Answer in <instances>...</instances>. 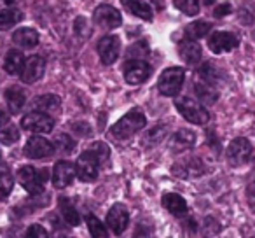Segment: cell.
<instances>
[{
    "label": "cell",
    "instance_id": "39",
    "mask_svg": "<svg viewBox=\"0 0 255 238\" xmlns=\"http://www.w3.org/2000/svg\"><path fill=\"white\" fill-rule=\"evenodd\" d=\"M4 4H7V5H11V4H14V0H2Z\"/></svg>",
    "mask_w": 255,
    "mask_h": 238
},
{
    "label": "cell",
    "instance_id": "23",
    "mask_svg": "<svg viewBox=\"0 0 255 238\" xmlns=\"http://www.w3.org/2000/svg\"><path fill=\"white\" fill-rule=\"evenodd\" d=\"M58 209H60L61 216H63V219L67 221L70 226H77L79 223H81V217H79V212L75 210V207L72 205V202L68 198H60L58 200Z\"/></svg>",
    "mask_w": 255,
    "mask_h": 238
},
{
    "label": "cell",
    "instance_id": "26",
    "mask_svg": "<svg viewBox=\"0 0 255 238\" xmlns=\"http://www.w3.org/2000/svg\"><path fill=\"white\" fill-rule=\"evenodd\" d=\"M212 30V25L206 21H194L191 25L185 26V37L187 39H192V40H198L201 37H205L206 33Z\"/></svg>",
    "mask_w": 255,
    "mask_h": 238
},
{
    "label": "cell",
    "instance_id": "20",
    "mask_svg": "<svg viewBox=\"0 0 255 238\" xmlns=\"http://www.w3.org/2000/svg\"><path fill=\"white\" fill-rule=\"evenodd\" d=\"M25 67V56H23L21 51H16L11 49L7 54H5V60H4V68L7 74L11 75H21V70Z\"/></svg>",
    "mask_w": 255,
    "mask_h": 238
},
{
    "label": "cell",
    "instance_id": "37",
    "mask_svg": "<svg viewBox=\"0 0 255 238\" xmlns=\"http://www.w3.org/2000/svg\"><path fill=\"white\" fill-rule=\"evenodd\" d=\"M9 121V114L5 112L4 109H2V107H0V126L2 125H5V123Z\"/></svg>",
    "mask_w": 255,
    "mask_h": 238
},
{
    "label": "cell",
    "instance_id": "10",
    "mask_svg": "<svg viewBox=\"0 0 255 238\" xmlns=\"http://www.w3.org/2000/svg\"><path fill=\"white\" fill-rule=\"evenodd\" d=\"M93 19H95L96 25L103 26V28H117V26L123 23L121 12L117 11V9H114L112 5H107V4H103L95 9Z\"/></svg>",
    "mask_w": 255,
    "mask_h": 238
},
{
    "label": "cell",
    "instance_id": "24",
    "mask_svg": "<svg viewBox=\"0 0 255 238\" xmlns=\"http://www.w3.org/2000/svg\"><path fill=\"white\" fill-rule=\"evenodd\" d=\"M5 100H7L9 110H11L12 114H16L23 109V105H25V102H26V96H25V93H23V89L9 88L7 91H5Z\"/></svg>",
    "mask_w": 255,
    "mask_h": 238
},
{
    "label": "cell",
    "instance_id": "21",
    "mask_svg": "<svg viewBox=\"0 0 255 238\" xmlns=\"http://www.w3.org/2000/svg\"><path fill=\"white\" fill-rule=\"evenodd\" d=\"M196 142V135L191 130H180L177 132L173 137L170 139V147L173 151H184V149H191Z\"/></svg>",
    "mask_w": 255,
    "mask_h": 238
},
{
    "label": "cell",
    "instance_id": "29",
    "mask_svg": "<svg viewBox=\"0 0 255 238\" xmlns=\"http://www.w3.org/2000/svg\"><path fill=\"white\" fill-rule=\"evenodd\" d=\"M88 228H89L91 237H95V238H107L109 237L105 226H103V224L100 223V219H96L95 216H88Z\"/></svg>",
    "mask_w": 255,
    "mask_h": 238
},
{
    "label": "cell",
    "instance_id": "9",
    "mask_svg": "<svg viewBox=\"0 0 255 238\" xmlns=\"http://www.w3.org/2000/svg\"><path fill=\"white\" fill-rule=\"evenodd\" d=\"M54 154V146L46 140L44 137H32L28 139L25 146V156L32 160H42V158H51Z\"/></svg>",
    "mask_w": 255,
    "mask_h": 238
},
{
    "label": "cell",
    "instance_id": "30",
    "mask_svg": "<svg viewBox=\"0 0 255 238\" xmlns=\"http://www.w3.org/2000/svg\"><path fill=\"white\" fill-rule=\"evenodd\" d=\"M19 139V132L16 126H7L0 132V142L4 144V146H12L16 140Z\"/></svg>",
    "mask_w": 255,
    "mask_h": 238
},
{
    "label": "cell",
    "instance_id": "27",
    "mask_svg": "<svg viewBox=\"0 0 255 238\" xmlns=\"http://www.w3.org/2000/svg\"><path fill=\"white\" fill-rule=\"evenodd\" d=\"M23 19V12L16 9H7V11H0V30H9Z\"/></svg>",
    "mask_w": 255,
    "mask_h": 238
},
{
    "label": "cell",
    "instance_id": "1",
    "mask_svg": "<svg viewBox=\"0 0 255 238\" xmlns=\"http://www.w3.org/2000/svg\"><path fill=\"white\" fill-rule=\"evenodd\" d=\"M145 125H147V119L143 116V112L131 110V112H128L126 116L121 117L119 121L112 126V135L119 140L129 139L135 133H138L142 128H145Z\"/></svg>",
    "mask_w": 255,
    "mask_h": 238
},
{
    "label": "cell",
    "instance_id": "34",
    "mask_svg": "<svg viewBox=\"0 0 255 238\" xmlns=\"http://www.w3.org/2000/svg\"><path fill=\"white\" fill-rule=\"evenodd\" d=\"M56 147H58V151H61V153H70V151H74L75 144L70 137L61 133V135L56 137Z\"/></svg>",
    "mask_w": 255,
    "mask_h": 238
},
{
    "label": "cell",
    "instance_id": "2",
    "mask_svg": "<svg viewBox=\"0 0 255 238\" xmlns=\"http://www.w3.org/2000/svg\"><path fill=\"white\" fill-rule=\"evenodd\" d=\"M47 177V168L44 170H35L33 167H21L18 172V181L23 186V189L30 193V195H40L44 191V184H46Z\"/></svg>",
    "mask_w": 255,
    "mask_h": 238
},
{
    "label": "cell",
    "instance_id": "38",
    "mask_svg": "<svg viewBox=\"0 0 255 238\" xmlns=\"http://www.w3.org/2000/svg\"><path fill=\"white\" fill-rule=\"evenodd\" d=\"M250 193H252V195L255 196V177H254V181L250 182Z\"/></svg>",
    "mask_w": 255,
    "mask_h": 238
},
{
    "label": "cell",
    "instance_id": "19",
    "mask_svg": "<svg viewBox=\"0 0 255 238\" xmlns=\"http://www.w3.org/2000/svg\"><path fill=\"white\" fill-rule=\"evenodd\" d=\"M163 207L168 212L177 217L185 216V212H187V203H185V200L182 198L180 195H177V193H166V195L163 196Z\"/></svg>",
    "mask_w": 255,
    "mask_h": 238
},
{
    "label": "cell",
    "instance_id": "31",
    "mask_svg": "<svg viewBox=\"0 0 255 238\" xmlns=\"http://www.w3.org/2000/svg\"><path fill=\"white\" fill-rule=\"evenodd\" d=\"M12 186H14V181L9 174H0V200H5L9 196V193L12 191Z\"/></svg>",
    "mask_w": 255,
    "mask_h": 238
},
{
    "label": "cell",
    "instance_id": "35",
    "mask_svg": "<svg viewBox=\"0 0 255 238\" xmlns=\"http://www.w3.org/2000/svg\"><path fill=\"white\" fill-rule=\"evenodd\" d=\"M26 237H35V238H46L47 237V231L44 230L42 226H39V224H33V226H30V230L26 231Z\"/></svg>",
    "mask_w": 255,
    "mask_h": 238
},
{
    "label": "cell",
    "instance_id": "25",
    "mask_svg": "<svg viewBox=\"0 0 255 238\" xmlns=\"http://www.w3.org/2000/svg\"><path fill=\"white\" fill-rule=\"evenodd\" d=\"M194 91H196V95H198V98L205 103H213L217 98H219V91L215 89V86L210 84V82H206V81L205 82H201V81L196 82Z\"/></svg>",
    "mask_w": 255,
    "mask_h": 238
},
{
    "label": "cell",
    "instance_id": "33",
    "mask_svg": "<svg viewBox=\"0 0 255 238\" xmlns=\"http://www.w3.org/2000/svg\"><path fill=\"white\" fill-rule=\"evenodd\" d=\"M177 167L184 168V172L177 174V175H180V177H194V175L201 174V170H203V168L199 167V161H192V165H189V163H178Z\"/></svg>",
    "mask_w": 255,
    "mask_h": 238
},
{
    "label": "cell",
    "instance_id": "12",
    "mask_svg": "<svg viewBox=\"0 0 255 238\" xmlns=\"http://www.w3.org/2000/svg\"><path fill=\"white\" fill-rule=\"evenodd\" d=\"M238 44H240L238 37L229 32H215V33H212V37L208 39V47L217 54L229 53L234 47H238Z\"/></svg>",
    "mask_w": 255,
    "mask_h": 238
},
{
    "label": "cell",
    "instance_id": "22",
    "mask_svg": "<svg viewBox=\"0 0 255 238\" xmlns=\"http://www.w3.org/2000/svg\"><path fill=\"white\" fill-rule=\"evenodd\" d=\"M12 40L21 47H35L39 42V33L33 28H19L14 32Z\"/></svg>",
    "mask_w": 255,
    "mask_h": 238
},
{
    "label": "cell",
    "instance_id": "16",
    "mask_svg": "<svg viewBox=\"0 0 255 238\" xmlns=\"http://www.w3.org/2000/svg\"><path fill=\"white\" fill-rule=\"evenodd\" d=\"M178 54L187 65H196L201 58V46L196 40L187 39L185 37L180 44H178Z\"/></svg>",
    "mask_w": 255,
    "mask_h": 238
},
{
    "label": "cell",
    "instance_id": "7",
    "mask_svg": "<svg viewBox=\"0 0 255 238\" xmlns=\"http://www.w3.org/2000/svg\"><path fill=\"white\" fill-rule=\"evenodd\" d=\"M98 160L95 158V154H91L89 151L79 156L77 163H75V174L82 182H91L98 177Z\"/></svg>",
    "mask_w": 255,
    "mask_h": 238
},
{
    "label": "cell",
    "instance_id": "3",
    "mask_svg": "<svg viewBox=\"0 0 255 238\" xmlns=\"http://www.w3.org/2000/svg\"><path fill=\"white\" fill-rule=\"evenodd\" d=\"M175 105H177L178 112H180L189 123H192V125H205V123L210 121L208 110H206L198 100H192V98H189V96H185V98H178L177 102H175Z\"/></svg>",
    "mask_w": 255,
    "mask_h": 238
},
{
    "label": "cell",
    "instance_id": "36",
    "mask_svg": "<svg viewBox=\"0 0 255 238\" xmlns=\"http://www.w3.org/2000/svg\"><path fill=\"white\" fill-rule=\"evenodd\" d=\"M231 11H233L231 4H220V5H217V7H215V11H213V16H215V18H224V16H227Z\"/></svg>",
    "mask_w": 255,
    "mask_h": 238
},
{
    "label": "cell",
    "instance_id": "32",
    "mask_svg": "<svg viewBox=\"0 0 255 238\" xmlns=\"http://www.w3.org/2000/svg\"><path fill=\"white\" fill-rule=\"evenodd\" d=\"M89 153L91 154H95V158L98 160V163L102 165L103 161H107L109 160V147L105 146V144H102V142H98V144H93L91 147H89Z\"/></svg>",
    "mask_w": 255,
    "mask_h": 238
},
{
    "label": "cell",
    "instance_id": "4",
    "mask_svg": "<svg viewBox=\"0 0 255 238\" xmlns=\"http://www.w3.org/2000/svg\"><path fill=\"white\" fill-rule=\"evenodd\" d=\"M184 79H185L184 68L170 67L161 74L159 81H157V89L164 96H175L180 91L182 84H184Z\"/></svg>",
    "mask_w": 255,
    "mask_h": 238
},
{
    "label": "cell",
    "instance_id": "28",
    "mask_svg": "<svg viewBox=\"0 0 255 238\" xmlns=\"http://www.w3.org/2000/svg\"><path fill=\"white\" fill-rule=\"evenodd\" d=\"M178 11L187 16H196L199 12V0H173Z\"/></svg>",
    "mask_w": 255,
    "mask_h": 238
},
{
    "label": "cell",
    "instance_id": "6",
    "mask_svg": "<svg viewBox=\"0 0 255 238\" xmlns=\"http://www.w3.org/2000/svg\"><path fill=\"white\" fill-rule=\"evenodd\" d=\"M150 72H152L150 65L143 60H129L124 65V79L131 86L145 82L150 77Z\"/></svg>",
    "mask_w": 255,
    "mask_h": 238
},
{
    "label": "cell",
    "instance_id": "15",
    "mask_svg": "<svg viewBox=\"0 0 255 238\" xmlns=\"http://www.w3.org/2000/svg\"><path fill=\"white\" fill-rule=\"evenodd\" d=\"M74 175H75V167L70 161H58L53 170L54 188H58V189L67 188V186L74 181Z\"/></svg>",
    "mask_w": 255,
    "mask_h": 238
},
{
    "label": "cell",
    "instance_id": "8",
    "mask_svg": "<svg viewBox=\"0 0 255 238\" xmlns=\"http://www.w3.org/2000/svg\"><path fill=\"white\" fill-rule=\"evenodd\" d=\"M227 160H229L231 165L234 167H240V165H245L252 156V144L248 142L247 139L240 137V139H234L233 142L229 144L226 153Z\"/></svg>",
    "mask_w": 255,
    "mask_h": 238
},
{
    "label": "cell",
    "instance_id": "18",
    "mask_svg": "<svg viewBox=\"0 0 255 238\" xmlns=\"http://www.w3.org/2000/svg\"><path fill=\"white\" fill-rule=\"evenodd\" d=\"M124 5V9H126L128 12H131L133 16H136V18L140 19H145V21H150L154 16L152 9H150L149 4H145V2H142V0H121Z\"/></svg>",
    "mask_w": 255,
    "mask_h": 238
},
{
    "label": "cell",
    "instance_id": "14",
    "mask_svg": "<svg viewBox=\"0 0 255 238\" xmlns=\"http://www.w3.org/2000/svg\"><path fill=\"white\" fill-rule=\"evenodd\" d=\"M44 70H46V61H44V58L33 54V56H30L28 60L25 61V67H23V70H21L23 82L32 84V82L39 81L44 75Z\"/></svg>",
    "mask_w": 255,
    "mask_h": 238
},
{
    "label": "cell",
    "instance_id": "17",
    "mask_svg": "<svg viewBox=\"0 0 255 238\" xmlns=\"http://www.w3.org/2000/svg\"><path fill=\"white\" fill-rule=\"evenodd\" d=\"M61 107V98L56 95H42V96H35L32 100V109L33 110H40V112L46 114H58Z\"/></svg>",
    "mask_w": 255,
    "mask_h": 238
},
{
    "label": "cell",
    "instance_id": "11",
    "mask_svg": "<svg viewBox=\"0 0 255 238\" xmlns=\"http://www.w3.org/2000/svg\"><path fill=\"white\" fill-rule=\"evenodd\" d=\"M121 51V42L116 35H105L103 39H100L98 42V54L102 63L112 65L117 60Z\"/></svg>",
    "mask_w": 255,
    "mask_h": 238
},
{
    "label": "cell",
    "instance_id": "13",
    "mask_svg": "<svg viewBox=\"0 0 255 238\" xmlns=\"http://www.w3.org/2000/svg\"><path fill=\"white\" fill-rule=\"evenodd\" d=\"M128 221H129V214H128V209L123 203H116V205L109 210V214H107V226L116 235H121L126 230Z\"/></svg>",
    "mask_w": 255,
    "mask_h": 238
},
{
    "label": "cell",
    "instance_id": "5",
    "mask_svg": "<svg viewBox=\"0 0 255 238\" xmlns=\"http://www.w3.org/2000/svg\"><path fill=\"white\" fill-rule=\"evenodd\" d=\"M21 126L32 133H49L54 128V117L40 110H32L21 119Z\"/></svg>",
    "mask_w": 255,
    "mask_h": 238
}]
</instances>
